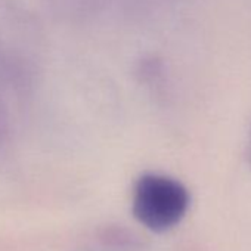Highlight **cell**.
Listing matches in <instances>:
<instances>
[{"mask_svg":"<svg viewBox=\"0 0 251 251\" xmlns=\"http://www.w3.org/2000/svg\"><path fill=\"white\" fill-rule=\"evenodd\" d=\"M247 152H248V160H250V164H251V133H250V139H248V148H247Z\"/></svg>","mask_w":251,"mask_h":251,"instance_id":"7a4b0ae2","label":"cell"},{"mask_svg":"<svg viewBox=\"0 0 251 251\" xmlns=\"http://www.w3.org/2000/svg\"><path fill=\"white\" fill-rule=\"evenodd\" d=\"M191 205L188 188L164 175H144L133 194L135 217L154 232H166L179 225Z\"/></svg>","mask_w":251,"mask_h":251,"instance_id":"6da1fadb","label":"cell"}]
</instances>
